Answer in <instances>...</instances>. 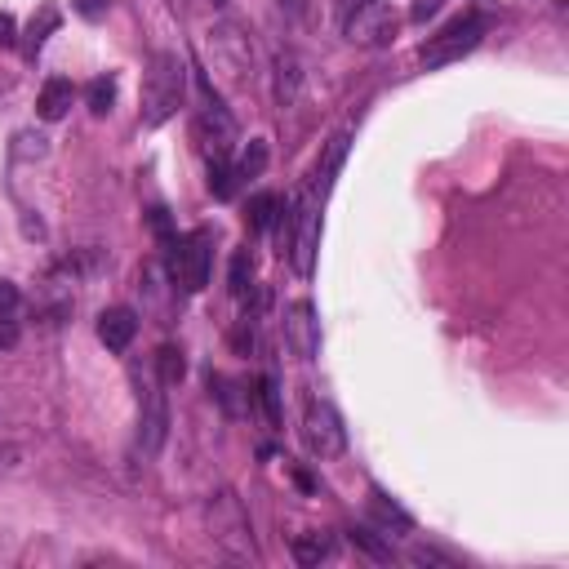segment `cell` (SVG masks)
I'll use <instances>...</instances> for the list:
<instances>
[{
    "label": "cell",
    "mask_w": 569,
    "mask_h": 569,
    "mask_svg": "<svg viewBox=\"0 0 569 569\" xmlns=\"http://www.w3.org/2000/svg\"><path fill=\"white\" fill-rule=\"evenodd\" d=\"M18 307V285L14 281H0V316H9Z\"/></svg>",
    "instance_id": "30"
},
{
    "label": "cell",
    "mask_w": 569,
    "mask_h": 569,
    "mask_svg": "<svg viewBox=\"0 0 569 569\" xmlns=\"http://www.w3.org/2000/svg\"><path fill=\"white\" fill-rule=\"evenodd\" d=\"M209 263H214V236L209 232H192L183 241H174L169 249V281L183 294H201L209 285Z\"/></svg>",
    "instance_id": "4"
},
{
    "label": "cell",
    "mask_w": 569,
    "mask_h": 569,
    "mask_svg": "<svg viewBox=\"0 0 569 569\" xmlns=\"http://www.w3.org/2000/svg\"><path fill=\"white\" fill-rule=\"evenodd\" d=\"M396 27H401V18L383 0H343V36L352 45L383 49L396 41Z\"/></svg>",
    "instance_id": "3"
},
{
    "label": "cell",
    "mask_w": 569,
    "mask_h": 569,
    "mask_svg": "<svg viewBox=\"0 0 569 569\" xmlns=\"http://www.w3.org/2000/svg\"><path fill=\"white\" fill-rule=\"evenodd\" d=\"M303 441L316 458H338L347 449V427L329 401H307L303 409Z\"/></svg>",
    "instance_id": "8"
},
{
    "label": "cell",
    "mask_w": 569,
    "mask_h": 569,
    "mask_svg": "<svg viewBox=\"0 0 569 569\" xmlns=\"http://www.w3.org/2000/svg\"><path fill=\"white\" fill-rule=\"evenodd\" d=\"M347 538H352V547H361V552L369 556V561H378V565H387V561H392V543H383V538H378L374 529L356 525V529H347Z\"/></svg>",
    "instance_id": "17"
},
{
    "label": "cell",
    "mask_w": 569,
    "mask_h": 569,
    "mask_svg": "<svg viewBox=\"0 0 569 569\" xmlns=\"http://www.w3.org/2000/svg\"><path fill=\"white\" fill-rule=\"evenodd\" d=\"M481 36H485V18L463 14V18H454V23H445L436 36H427V45L418 49V58H423V67H449L463 54H472V49L481 45Z\"/></svg>",
    "instance_id": "6"
},
{
    "label": "cell",
    "mask_w": 569,
    "mask_h": 569,
    "mask_svg": "<svg viewBox=\"0 0 569 569\" xmlns=\"http://www.w3.org/2000/svg\"><path fill=\"white\" fill-rule=\"evenodd\" d=\"M236 169L227 165V156H214V161H209V192L218 196V201H227V196L236 192Z\"/></svg>",
    "instance_id": "18"
},
{
    "label": "cell",
    "mask_w": 569,
    "mask_h": 569,
    "mask_svg": "<svg viewBox=\"0 0 569 569\" xmlns=\"http://www.w3.org/2000/svg\"><path fill=\"white\" fill-rule=\"evenodd\" d=\"M276 9H281L289 23H303V18L312 14V0H276Z\"/></svg>",
    "instance_id": "27"
},
{
    "label": "cell",
    "mask_w": 569,
    "mask_h": 569,
    "mask_svg": "<svg viewBox=\"0 0 569 569\" xmlns=\"http://www.w3.org/2000/svg\"><path fill=\"white\" fill-rule=\"evenodd\" d=\"M249 281H254V258H249V249H241V254L232 258V276H227V285H232L236 298L249 294Z\"/></svg>",
    "instance_id": "24"
},
{
    "label": "cell",
    "mask_w": 569,
    "mask_h": 569,
    "mask_svg": "<svg viewBox=\"0 0 569 569\" xmlns=\"http://www.w3.org/2000/svg\"><path fill=\"white\" fill-rule=\"evenodd\" d=\"M161 387L165 383H147V392H143V423H138V445H143V454H156L169 432V409H165Z\"/></svg>",
    "instance_id": "11"
},
{
    "label": "cell",
    "mask_w": 569,
    "mask_h": 569,
    "mask_svg": "<svg viewBox=\"0 0 569 569\" xmlns=\"http://www.w3.org/2000/svg\"><path fill=\"white\" fill-rule=\"evenodd\" d=\"M285 343L298 361H316V352H321V321H316V307L307 298L285 307Z\"/></svg>",
    "instance_id": "9"
},
{
    "label": "cell",
    "mask_w": 569,
    "mask_h": 569,
    "mask_svg": "<svg viewBox=\"0 0 569 569\" xmlns=\"http://www.w3.org/2000/svg\"><path fill=\"white\" fill-rule=\"evenodd\" d=\"M156 374H161V383H165V387L183 383V378H187L183 352H178V347H161V352H156Z\"/></svg>",
    "instance_id": "19"
},
{
    "label": "cell",
    "mask_w": 569,
    "mask_h": 569,
    "mask_svg": "<svg viewBox=\"0 0 569 569\" xmlns=\"http://www.w3.org/2000/svg\"><path fill=\"white\" fill-rule=\"evenodd\" d=\"M18 463H23V445H0V476L18 472Z\"/></svg>",
    "instance_id": "28"
},
{
    "label": "cell",
    "mask_w": 569,
    "mask_h": 569,
    "mask_svg": "<svg viewBox=\"0 0 569 569\" xmlns=\"http://www.w3.org/2000/svg\"><path fill=\"white\" fill-rule=\"evenodd\" d=\"M18 41V23H14V14H0V49H9Z\"/></svg>",
    "instance_id": "31"
},
{
    "label": "cell",
    "mask_w": 569,
    "mask_h": 569,
    "mask_svg": "<svg viewBox=\"0 0 569 569\" xmlns=\"http://www.w3.org/2000/svg\"><path fill=\"white\" fill-rule=\"evenodd\" d=\"M258 401H263V414H267V423L272 427H281V392H276V383L272 378H258Z\"/></svg>",
    "instance_id": "26"
},
{
    "label": "cell",
    "mask_w": 569,
    "mask_h": 569,
    "mask_svg": "<svg viewBox=\"0 0 569 569\" xmlns=\"http://www.w3.org/2000/svg\"><path fill=\"white\" fill-rule=\"evenodd\" d=\"M18 343V325L9 316H0V347H14Z\"/></svg>",
    "instance_id": "34"
},
{
    "label": "cell",
    "mask_w": 569,
    "mask_h": 569,
    "mask_svg": "<svg viewBox=\"0 0 569 569\" xmlns=\"http://www.w3.org/2000/svg\"><path fill=\"white\" fill-rule=\"evenodd\" d=\"M165 5L174 9V14H183V9H187V0H165Z\"/></svg>",
    "instance_id": "35"
},
{
    "label": "cell",
    "mask_w": 569,
    "mask_h": 569,
    "mask_svg": "<svg viewBox=\"0 0 569 569\" xmlns=\"http://www.w3.org/2000/svg\"><path fill=\"white\" fill-rule=\"evenodd\" d=\"M316 249H321V192H303V201L294 205V227H289V263H294L298 276L316 272Z\"/></svg>",
    "instance_id": "5"
},
{
    "label": "cell",
    "mask_w": 569,
    "mask_h": 569,
    "mask_svg": "<svg viewBox=\"0 0 569 569\" xmlns=\"http://www.w3.org/2000/svg\"><path fill=\"white\" fill-rule=\"evenodd\" d=\"M329 552H334V543H329V534H298L294 538V561L298 565H321L329 561Z\"/></svg>",
    "instance_id": "15"
},
{
    "label": "cell",
    "mask_w": 569,
    "mask_h": 569,
    "mask_svg": "<svg viewBox=\"0 0 569 569\" xmlns=\"http://www.w3.org/2000/svg\"><path fill=\"white\" fill-rule=\"evenodd\" d=\"M54 27H58V9H49V5H45L41 14H36L32 23H27V54H36V49L45 45V36L54 32Z\"/></svg>",
    "instance_id": "23"
},
{
    "label": "cell",
    "mask_w": 569,
    "mask_h": 569,
    "mask_svg": "<svg viewBox=\"0 0 569 569\" xmlns=\"http://www.w3.org/2000/svg\"><path fill=\"white\" fill-rule=\"evenodd\" d=\"M205 521H209V538L223 547L232 561H258L254 547V529H249V512L232 489H218L205 503Z\"/></svg>",
    "instance_id": "2"
},
{
    "label": "cell",
    "mask_w": 569,
    "mask_h": 569,
    "mask_svg": "<svg viewBox=\"0 0 569 569\" xmlns=\"http://www.w3.org/2000/svg\"><path fill=\"white\" fill-rule=\"evenodd\" d=\"M232 343H236V352H245V347H254V325H249V316L241 325H236V334H232Z\"/></svg>",
    "instance_id": "33"
},
{
    "label": "cell",
    "mask_w": 569,
    "mask_h": 569,
    "mask_svg": "<svg viewBox=\"0 0 569 569\" xmlns=\"http://www.w3.org/2000/svg\"><path fill=\"white\" fill-rule=\"evenodd\" d=\"M436 9H441V0H414V9H409V18H414V23H427V18H432Z\"/></svg>",
    "instance_id": "32"
},
{
    "label": "cell",
    "mask_w": 569,
    "mask_h": 569,
    "mask_svg": "<svg viewBox=\"0 0 569 569\" xmlns=\"http://www.w3.org/2000/svg\"><path fill=\"white\" fill-rule=\"evenodd\" d=\"M85 98H89V112L107 116V112H112V103H116V81H112V76H98V81H89Z\"/></svg>",
    "instance_id": "21"
},
{
    "label": "cell",
    "mask_w": 569,
    "mask_h": 569,
    "mask_svg": "<svg viewBox=\"0 0 569 569\" xmlns=\"http://www.w3.org/2000/svg\"><path fill=\"white\" fill-rule=\"evenodd\" d=\"M138 334V316L129 312V307H107L103 316H98V343L107 347V352H125L129 343H134Z\"/></svg>",
    "instance_id": "12"
},
{
    "label": "cell",
    "mask_w": 569,
    "mask_h": 569,
    "mask_svg": "<svg viewBox=\"0 0 569 569\" xmlns=\"http://www.w3.org/2000/svg\"><path fill=\"white\" fill-rule=\"evenodd\" d=\"M369 512H374L378 516V521H383L387 529H401V534H405V529H414V521H409V512H401V507H396V503H387V494H378V489H374V498H369Z\"/></svg>",
    "instance_id": "20"
},
{
    "label": "cell",
    "mask_w": 569,
    "mask_h": 569,
    "mask_svg": "<svg viewBox=\"0 0 569 569\" xmlns=\"http://www.w3.org/2000/svg\"><path fill=\"white\" fill-rule=\"evenodd\" d=\"M267 169V143L263 138H254V143L245 147V156H241V165H236V174L241 178H258Z\"/></svg>",
    "instance_id": "25"
},
{
    "label": "cell",
    "mask_w": 569,
    "mask_h": 569,
    "mask_svg": "<svg viewBox=\"0 0 569 569\" xmlns=\"http://www.w3.org/2000/svg\"><path fill=\"white\" fill-rule=\"evenodd\" d=\"M183 98H187V67L178 63V54L161 49L143 76V125L152 129L165 125L169 116H178Z\"/></svg>",
    "instance_id": "1"
},
{
    "label": "cell",
    "mask_w": 569,
    "mask_h": 569,
    "mask_svg": "<svg viewBox=\"0 0 569 569\" xmlns=\"http://www.w3.org/2000/svg\"><path fill=\"white\" fill-rule=\"evenodd\" d=\"M209 54H214V67L227 81H245V72L254 67V41L236 18H223V23L209 27Z\"/></svg>",
    "instance_id": "7"
},
{
    "label": "cell",
    "mask_w": 569,
    "mask_h": 569,
    "mask_svg": "<svg viewBox=\"0 0 569 569\" xmlns=\"http://www.w3.org/2000/svg\"><path fill=\"white\" fill-rule=\"evenodd\" d=\"M298 85H303V63L294 54H276V103L281 107L294 103Z\"/></svg>",
    "instance_id": "14"
},
{
    "label": "cell",
    "mask_w": 569,
    "mask_h": 569,
    "mask_svg": "<svg viewBox=\"0 0 569 569\" xmlns=\"http://www.w3.org/2000/svg\"><path fill=\"white\" fill-rule=\"evenodd\" d=\"M196 138L205 143L209 161H214V156H227V152H232V143H236L232 112H227L223 103H205L201 112H196Z\"/></svg>",
    "instance_id": "10"
},
{
    "label": "cell",
    "mask_w": 569,
    "mask_h": 569,
    "mask_svg": "<svg viewBox=\"0 0 569 569\" xmlns=\"http://www.w3.org/2000/svg\"><path fill=\"white\" fill-rule=\"evenodd\" d=\"M276 209H281V201H276L272 192H258L254 201H249V209H245V227H249V232H267V227L276 223Z\"/></svg>",
    "instance_id": "16"
},
{
    "label": "cell",
    "mask_w": 569,
    "mask_h": 569,
    "mask_svg": "<svg viewBox=\"0 0 569 569\" xmlns=\"http://www.w3.org/2000/svg\"><path fill=\"white\" fill-rule=\"evenodd\" d=\"M49 152V138L36 134V129H23V134H14V161H45Z\"/></svg>",
    "instance_id": "22"
},
{
    "label": "cell",
    "mask_w": 569,
    "mask_h": 569,
    "mask_svg": "<svg viewBox=\"0 0 569 569\" xmlns=\"http://www.w3.org/2000/svg\"><path fill=\"white\" fill-rule=\"evenodd\" d=\"M72 98H76L72 81H63V76H54V81H45L41 98H36V116H41V121H63V116L72 112Z\"/></svg>",
    "instance_id": "13"
},
{
    "label": "cell",
    "mask_w": 569,
    "mask_h": 569,
    "mask_svg": "<svg viewBox=\"0 0 569 569\" xmlns=\"http://www.w3.org/2000/svg\"><path fill=\"white\" fill-rule=\"evenodd\" d=\"M112 9V0H76V14L81 18H103Z\"/></svg>",
    "instance_id": "29"
}]
</instances>
